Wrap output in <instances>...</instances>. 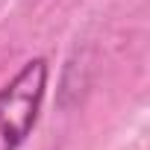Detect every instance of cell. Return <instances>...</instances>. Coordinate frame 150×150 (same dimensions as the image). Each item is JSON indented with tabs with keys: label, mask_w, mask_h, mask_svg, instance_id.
Wrapping results in <instances>:
<instances>
[{
	"label": "cell",
	"mask_w": 150,
	"mask_h": 150,
	"mask_svg": "<svg viewBox=\"0 0 150 150\" xmlns=\"http://www.w3.org/2000/svg\"><path fill=\"white\" fill-rule=\"evenodd\" d=\"M47 77H50L47 59L33 56L0 88V150H21V144L33 135L44 106Z\"/></svg>",
	"instance_id": "6da1fadb"
}]
</instances>
